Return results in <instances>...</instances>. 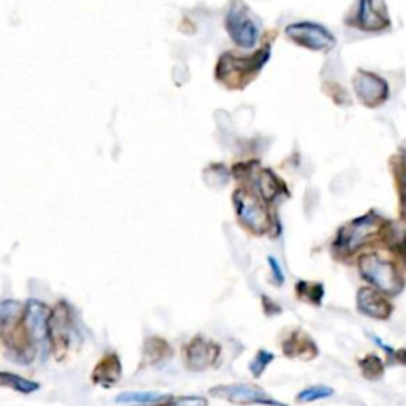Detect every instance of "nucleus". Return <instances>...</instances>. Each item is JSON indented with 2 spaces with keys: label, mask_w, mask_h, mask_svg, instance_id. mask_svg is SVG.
<instances>
[{
  "label": "nucleus",
  "mask_w": 406,
  "mask_h": 406,
  "mask_svg": "<svg viewBox=\"0 0 406 406\" xmlns=\"http://www.w3.org/2000/svg\"><path fill=\"white\" fill-rule=\"evenodd\" d=\"M359 270L373 289L386 295H398L403 291L405 281L402 270L391 259L376 253L363 254L359 259Z\"/></svg>",
  "instance_id": "nucleus-1"
},
{
  "label": "nucleus",
  "mask_w": 406,
  "mask_h": 406,
  "mask_svg": "<svg viewBox=\"0 0 406 406\" xmlns=\"http://www.w3.org/2000/svg\"><path fill=\"white\" fill-rule=\"evenodd\" d=\"M51 310L43 301L29 300L24 305L21 319V329L24 332L27 343L33 349L46 351L50 347V336H48V322H50Z\"/></svg>",
  "instance_id": "nucleus-2"
},
{
  "label": "nucleus",
  "mask_w": 406,
  "mask_h": 406,
  "mask_svg": "<svg viewBox=\"0 0 406 406\" xmlns=\"http://www.w3.org/2000/svg\"><path fill=\"white\" fill-rule=\"evenodd\" d=\"M269 50H260L254 56L224 54L218 66V78L221 81H248L269 61Z\"/></svg>",
  "instance_id": "nucleus-3"
},
{
  "label": "nucleus",
  "mask_w": 406,
  "mask_h": 406,
  "mask_svg": "<svg viewBox=\"0 0 406 406\" xmlns=\"http://www.w3.org/2000/svg\"><path fill=\"white\" fill-rule=\"evenodd\" d=\"M213 397L221 398L236 406H280V402L271 398L262 387L248 382H235V384H221L210 389Z\"/></svg>",
  "instance_id": "nucleus-4"
},
{
  "label": "nucleus",
  "mask_w": 406,
  "mask_h": 406,
  "mask_svg": "<svg viewBox=\"0 0 406 406\" xmlns=\"http://www.w3.org/2000/svg\"><path fill=\"white\" fill-rule=\"evenodd\" d=\"M379 229H381L379 219L376 218L373 213L367 214V216L359 218L351 224H347L346 227L341 229L335 246L338 248L341 253L351 254L354 251H357L359 248H362L371 236L378 234Z\"/></svg>",
  "instance_id": "nucleus-5"
},
{
  "label": "nucleus",
  "mask_w": 406,
  "mask_h": 406,
  "mask_svg": "<svg viewBox=\"0 0 406 406\" xmlns=\"http://www.w3.org/2000/svg\"><path fill=\"white\" fill-rule=\"evenodd\" d=\"M219 356H221V346L206 336L197 335L193 340L186 343L183 349L184 365L189 371H205L216 365Z\"/></svg>",
  "instance_id": "nucleus-6"
},
{
  "label": "nucleus",
  "mask_w": 406,
  "mask_h": 406,
  "mask_svg": "<svg viewBox=\"0 0 406 406\" xmlns=\"http://www.w3.org/2000/svg\"><path fill=\"white\" fill-rule=\"evenodd\" d=\"M225 27L234 42L243 48H253L259 40V26L251 18L248 8L241 2L234 3L229 10Z\"/></svg>",
  "instance_id": "nucleus-7"
},
{
  "label": "nucleus",
  "mask_w": 406,
  "mask_h": 406,
  "mask_svg": "<svg viewBox=\"0 0 406 406\" xmlns=\"http://www.w3.org/2000/svg\"><path fill=\"white\" fill-rule=\"evenodd\" d=\"M73 333V317L72 310L67 303L61 301L54 310H51L48 322L50 347L56 354V357H62L67 352L70 338Z\"/></svg>",
  "instance_id": "nucleus-8"
},
{
  "label": "nucleus",
  "mask_w": 406,
  "mask_h": 406,
  "mask_svg": "<svg viewBox=\"0 0 406 406\" xmlns=\"http://www.w3.org/2000/svg\"><path fill=\"white\" fill-rule=\"evenodd\" d=\"M286 36L294 43L316 51L329 50L335 45L332 33L326 27L315 24V22H295V24L287 26Z\"/></svg>",
  "instance_id": "nucleus-9"
},
{
  "label": "nucleus",
  "mask_w": 406,
  "mask_h": 406,
  "mask_svg": "<svg viewBox=\"0 0 406 406\" xmlns=\"http://www.w3.org/2000/svg\"><path fill=\"white\" fill-rule=\"evenodd\" d=\"M236 213L240 221L246 225L254 234L262 235L270 227V219L262 203H259L253 195L245 193L235 194Z\"/></svg>",
  "instance_id": "nucleus-10"
},
{
  "label": "nucleus",
  "mask_w": 406,
  "mask_h": 406,
  "mask_svg": "<svg viewBox=\"0 0 406 406\" xmlns=\"http://www.w3.org/2000/svg\"><path fill=\"white\" fill-rule=\"evenodd\" d=\"M354 89L361 100L368 107H378L379 103L386 100L389 94L386 81L376 77L375 73L361 70L354 77Z\"/></svg>",
  "instance_id": "nucleus-11"
},
{
  "label": "nucleus",
  "mask_w": 406,
  "mask_h": 406,
  "mask_svg": "<svg viewBox=\"0 0 406 406\" xmlns=\"http://www.w3.org/2000/svg\"><path fill=\"white\" fill-rule=\"evenodd\" d=\"M356 303L357 310L361 311L362 315L371 319H376V321H386V319L391 317L393 311L391 301H389L381 292L370 286H363L359 289Z\"/></svg>",
  "instance_id": "nucleus-12"
},
{
  "label": "nucleus",
  "mask_w": 406,
  "mask_h": 406,
  "mask_svg": "<svg viewBox=\"0 0 406 406\" xmlns=\"http://www.w3.org/2000/svg\"><path fill=\"white\" fill-rule=\"evenodd\" d=\"M283 354L289 359H301V361H313L319 356V347L310 335L301 330H294L284 338L281 345Z\"/></svg>",
  "instance_id": "nucleus-13"
},
{
  "label": "nucleus",
  "mask_w": 406,
  "mask_h": 406,
  "mask_svg": "<svg viewBox=\"0 0 406 406\" xmlns=\"http://www.w3.org/2000/svg\"><path fill=\"white\" fill-rule=\"evenodd\" d=\"M123 376V363H121L118 354L110 352L102 357L92 371L91 379L94 384L102 387H113L119 382Z\"/></svg>",
  "instance_id": "nucleus-14"
},
{
  "label": "nucleus",
  "mask_w": 406,
  "mask_h": 406,
  "mask_svg": "<svg viewBox=\"0 0 406 406\" xmlns=\"http://www.w3.org/2000/svg\"><path fill=\"white\" fill-rule=\"evenodd\" d=\"M359 24L367 31H381L389 24L384 0H361Z\"/></svg>",
  "instance_id": "nucleus-15"
},
{
  "label": "nucleus",
  "mask_w": 406,
  "mask_h": 406,
  "mask_svg": "<svg viewBox=\"0 0 406 406\" xmlns=\"http://www.w3.org/2000/svg\"><path fill=\"white\" fill-rule=\"evenodd\" d=\"M172 356L173 349L167 340L160 338V336H148L143 343L140 367H160L170 361Z\"/></svg>",
  "instance_id": "nucleus-16"
},
{
  "label": "nucleus",
  "mask_w": 406,
  "mask_h": 406,
  "mask_svg": "<svg viewBox=\"0 0 406 406\" xmlns=\"http://www.w3.org/2000/svg\"><path fill=\"white\" fill-rule=\"evenodd\" d=\"M24 305L18 300H5L0 303V327L3 330L16 329L22 319Z\"/></svg>",
  "instance_id": "nucleus-17"
},
{
  "label": "nucleus",
  "mask_w": 406,
  "mask_h": 406,
  "mask_svg": "<svg viewBox=\"0 0 406 406\" xmlns=\"http://www.w3.org/2000/svg\"><path fill=\"white\" fill-rule=\"evenodd\" d=\"M170 397L160 392H123L114 398L121 405H158Z\"/></svg>",
  "instance_id": "nucleus-18"
},
{
  "label": "nucleus",
  "mask_w": 406,
  "mask_h": 406,
  "mask_svg": "<svg viewBox=\"0 0 406 406\" xmlns=\"http://www.w3.org/2000/svg\"><path fill=\"white\" fill-rule=\"evenodd\" d=\"M0 386L13 389L20 393H32L40 389V384L36 381H31L24 376L7 373V371H0Z\"/></svg>",
  "instance_id": "nucleus-19"
},
{
  "label": "nucleus",
  "mask_w": 406,
  "mask_h": 406,
  "mask_svg": "<svg viewBox=\"0 0 406 406\" xmlns=\"http://www.w3.org/2000/svg\"><path fill=\"white\" fill-rule=\"evenodd\" d=\"M359 368H361L363 378H367L368 381H378L384 376L386 365L379 356L368 354V356H365L359 361Z\"/></svg>",
  "instance_id": "nucleus-20"
},
{
  "label": "nucleus",
  "mask_w": 406,
  "mask_h": 406,
  "mask_svg": "<svg viewBox=\"0 0 406 406\" xmlns=\"http://www.w3.org/2000/svg\"><path fill=\"white\" fill-rule=\"evenodd\" d=\"M297 297L305 301V303H310L313 306H319L324 297V286L321 283H310V281H300L297 283Z\"/></svg>",
  "instance_id": "nucleus-21"
},
{
  "label": "nucleus",
  "mask_w": 406,
  "mask_h": 406,
  "mask_svg": "<svg viewBox=\"0 0 406 406\" xmlns=\"http://www.w3.org/2000/svg\"><path fill=\"white\" fill-rule=\"evenodd\" d=\"M275 361V354L271 351H266V349H259L256 352V356L251 359V362H249L248 368H249V373H251L254 378H260L265 373V370L270 367V363Z\"/></svg>",
  "instance_id": "nucleus-22"
},
{
  "label": "nucleus",
  "mask_w": 406,
  "mask_h": 406,
  "mask_svg": "<svg viewBox=\"0 0 406 406\" xmlns=\"http://www.w3.org/2000/svg\"><path fill=\"white\" fill-rule=\"evenodd\" d=\"M333 396V389L324 384L319 386H311L308 389H303L299 396H297V402L299 403H311V402H317V400H324Z\"/></svg>",
  "instance_id": "nucleus-23"
},
{
  "label": "nucleus",
  "mask_w": 406,
  "mask_h": 406,
  "mask_svg": "<svg viewBox=\"0 0 406 406\" xmlns=\"http://www.w3.org/2000/svg\"><path fill=\"white\" fill-rule=\"evenodd\" d=\"M151 406H208V400L199 396H181V397L170 396L165 402Z\"/></svg>",
  "instance_id": "nucleus-24"
},
{
  "label": "nucleus",
  "mask_w": 406,
  "mask_h": 406,
  "mask_svg": "<svg viewBox=\"0 0 406 406\" xmlns=\"http://www.w3.org/2000/svg\"><path fill=\"white\" fill-rule=\"evenodd\" d=\"M269 264H270V269H271V273H273V280L276 281L278 286H281L284 283V273H283V269L280 262L275 257H269Z\"/></svg>",
  "instance_id": "nucleus-25"
},
{
  "label": "nucleus",
  "mask_w": 406,
  "mask_h": 406,
  "mask_svg": "<svg viewBox=\"0 0 406 406\" xmlns=\"http://www.w3.org/2000/svg\"><path fill=\"white\" fill-rule=\"evenodd\" d=\"M262 301H264V310L269 316H270V310H273L271 311L273 315H276V313H281V308L275 303V301H271L270 299H266V297H262Z\"/></svg>",
  "instance_id": "nucleus-26"
},
{
  "label": "nucleus",
  "mask_w": 406,
  "mask_h": 406,
  "mask_svg": "<svg viewBox=\"0 0 406 406\" xmlns=\"http://www.w3.org/2000/svg\"><path fill=\"white\" fill-rule=\"evenodd\" d=\"M280 406H287V405H284V403H280Z\"/></svg>",
  "instance_id": "nucleus-27"
}]
</instances>
